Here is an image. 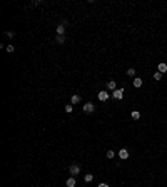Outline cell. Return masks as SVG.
<instances>
[{
    "mask_svg": "<svg viewBox=\"0 0 167 187\" xmlns=\"http://www.w3.org/2000/svg\"><path fill=\"white\" fill-rule=\"evenodd\" d=\"M157 69H159V72H161V74H164V72H167V64L161 62V64L157 65Z\"/></svg>",
    "mask_w": 167,
    "mask_h": 187,
    "instance_id": "cell-6",
    "label": "cell"
},
{
    "mask_svg": "<svg viewBox=\"0 0 167 187\" xmlns=\"http://www.w3.org/2000/svg\"><path fill=\"white\" fill-rule=\"evenodd\" d=\"M84 112H85V114H92V112H94V104L87 102V104L84 105Z\"/></svg>",
    "mask_w": 167,
    "mask_h": 187,
    "instance_id": "cell-3",
    "label": "cell"
},
{
    "mask_svg": "<svg viewBox=\"0 0 167 187\" xmlns=\"http://www.w3.org/2000/svg\"><path fill=\"white\" fill-rule=\"evenodd\" d=\"M142 84H144V82H142V79H139V77H135V79H134V87H137V89H139V87H142Z\"/></svg>",
    "mask_w": 167,
    "mask_h": 187,
    "instance_id": "cell-7",
    "label": "cell"
},
{
    "mask_svg": "<svg viewBox=\"0 0 167 187\" xmlns=\"http://www.w3.org/2000/svg\"><path fill=\"white\" fill-rule=\"evenodd\" d=\"M5 35H7V37H10V39H12V37H13V32H5Z\"/></svg>",
    "mask_w": 167,
    "mask_h": 187,
    "instance_id": "cell-20",
    "label": "cell"
},
{
    "mask_svg": "<svg viewBox=\"0 0 167 187\" xmlns=\"http://www.w3.org/2000/svg\"><path fill=\"white\" fill-rule=\"evenodd\" d=\"M65 186H67V187H75V179H74V177H70V179H67Z\"/></svg>",
    "mask_w": 167,
    "mask_h": 187,
    "instance_id": "cell-8",
    "label": "cell"
},
{
    "mask_svg": "<svg viewBox=\"0 0 167 187\" xmlns=\"http://www.w3.org/2000/svg\"><path fill=\"white\" fill-rule=\"evenodd\" d=\"M84 181H85V182H92V181H94V176H92V174H87V176L84 177Z\"/></svg>",
    "mask_w": 167,
    "mask_h": 187,
    "instance_id": "cell-14",
    "label": "cell"
},
{
    "mask_svg": "<svg viewBox=\"0 0 167 187\" xmlns=\"http://www.w3.org/2000/svg\"><path fill=\"white\" fill-rule=\"evenodd\" d=\"M69 172H70V174H72V176H77L79 172H80V167H79V165H70V169H69Z\"/></svg>",
    "mask_w": 167,
    "mask_h": 187,
    "instance_id": "cell-5",
    "label": "cell"
},
{
    "mask_svg": "<svg viewBox=\"0 0 167 187\" xmlns=\"http://www.w3.org/2000/svg\"><path fill=\"white\" fill-rule=\"evenodd\" d=\"M112 97L114 99H117V100H120L124 97V89H115L114 92H112Z\"/></svg>",
    "mask_w": 167,
    "mask_h": 187,
    "instance_id": "cell-1",
    "label": "cell"
},
{
    "mask_svg": "<svg viewBox=\"0 0 167 187\" xmlns=\"http://www.w3.org/2000/svg\"><path fill=\"white\" fill-rule=\"evenodd\" d=\"M64 33H65V27H64V23H62V25L57 27V35H64Z\"/></svg>",
    "mask_w": 167,
    "mask_h": 187,
    "instance_id": "cell-9",
    "label": "cell"
},
{
    "mask_svg": "<svg viewBox=\"0 0 167 187\" xmlns=\"http://www.w3.org/2000/svg\"><path fill=\"white\" fill-rule=\"evenodd\" d=\"M13 50H15V49H13V45H7V52H8V54L13 52Z\"/></svg>",
    "mask_w": 167,
    "mask_h": 187,
    "instance_id": "cell-19",
    "label": "cell"
},
{
    "mask_svg": "<svg viewBox=\"0 0 167 187\" xmlns=\"http://www.w3.org/2000/svg\"><path fill=\"white\" fill-rule=\"evenodd\" d=\"M154 79H156V80H161V79H162V74H161L159 70H157L156 74H154Z\"/></svg>",
    "mask_w": 167,
    "mask_h": 187,
    "instance_id": "cell-17",
    "label": "cell"
},
{
    "mask_svg": "<svg viewBox=\"0 0 167 187\" xmlns=\"http://www.w3.org/2000/svg\"><path fill=\"white\" fill-rule=\"evenodd\" d=\"M115 157V152L114 150H107V159H114Z\"/></svg>",
    "mask_w": 167,
    "mask_h": 187,
    "instance_id": "cell-15",
    "label": "cell"
},
{
    "mask_svg": "<svg viewBox=\"0 0 167 187\" xmlns=\"http://www.w3.org/2000/svg\"><path fill=\"white\" fill-rule=\"evenodd\" d=\"M57 44H65V37L64 35H57Z\"/></svg>",
    "mask_w": 167,
    "mask_h": 187,
    "instance_id": "cell-12",
    "label": "cell"
},
{
    "mask_svg": "<svg viewBox=\"0 0 167 187\" xmlns=\"http://www.w3.org/2000/svg\"><path fill=\"white\" fill-rule=\"evenodd\" d=\"M97 99H99L100 102H105V100L109 99V94H107L105 90H100V92L97 94Z\"/></svg>",
    "mask_w": 167,
    "mask_h": 187,
    "instance_id": "cell-2",
    "label": "cell"
},
{
    "mask_svg": "<svg viewBox=\"0 0 167 187\" xmlns=\"http://www.w3.org/2000/svg\"><path fill=\"white\" fill-rule=\"evenodd\" d=\"M127 75H129V77H134V75H135V69H129Z\"/></svg>",
    "mask_w": 167,
    "mask_h": 187,
    "instance_id": "cell-16",
    "label": "cell"
},
{
    "mask_svg": "<svg viewBox=\"0 0 167 187\" xmlns=\"http://www.w3.org/2000/svg\"><path fill=\"white\" fill-rule=\"evenodd\" d=\"M70 102H72V105L79 104V102H80V95H72V97H70Z\"/></svg>",
    "mask_w": 167,
    "mask_h": 187,
    "instance_id": "cell-11",
    "label": "cell"
},
{
    "mask_svg": "<svg viewBox=\"0 0 167 187\" xmlns=\"http://www.w3.org/2000/svg\"><path fill=\"white\" fill-rule=\"evenodd\" d=\"M72 110H74V105H72V104L65 105V112H69V114H70V112H72Z\"/></svg>",
    "mask_w": 167,
    "mask_h": 187,
    "instance_id": "cell-18",
    "label": "cell"
},
{
    "mask_svg": "<svg viewBox=\"0 0 167 187\" xmlns=\"http://www.w3.org/2000/svg\"><path fill=\"white\" fill-rule=\"evenodd\" d=\"M130 117H132L134 120H137V119H139V117H140V114H139V112H137V110H134L132 114H130Z\"/></svg>",
    "mask_w": 167,
    "mask_h": 187,
    "instance_id": "cell-13",
    "label": "cell"
},
{
    "mask_svg": "<svg viewBox=\"0 0 167 187\" xmlns=\"http://www.w3.org/2000/svg\"><path fill=\"white\" fill-rule=\"evenodd\" d=\"M127 157H129V150H127V149H120V150H119V159L125 160Z\"/></svg>",
    "mask_w": 167,
    "mask_h": 187,
    "instance_id": "cell-4",
    "label": "cell"
},
{
    "mask_svg": "<svg viewBox=\"0 0 167 187\" xmlns=\"http://www.w3.org/2000/svg\"><path fill=\"white\" fill-rule=\"evenodd\" d=\"M99 187H109V184H105V182H102V184H99Z\"/></svg>",
    "mask_w": 167,
    "mask_h": 187,
    "instance_id": "cell-21",
    "label": "cell"
},
{
    "mask_svg": "<svg viewBox=\"0 0 167 187\" xmlns=\"http://www.w3.org/2000/svg\"><path fill=\"white\" fill-rule=\"evenodd\" d=\"M107 89L114 92V90H115V82H114V80H109V82H107Z\"/></svg>",
    "mask_w": 167,
    "mask_h": 187,
    "instance_id": "cell-10",
    "label": "cell"
}]
</instances>
